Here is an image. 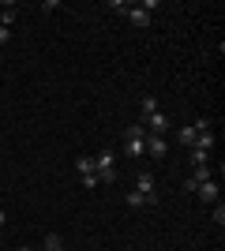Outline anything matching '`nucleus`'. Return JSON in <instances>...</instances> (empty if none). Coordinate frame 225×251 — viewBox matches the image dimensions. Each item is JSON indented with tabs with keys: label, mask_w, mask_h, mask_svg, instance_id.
<instances>
[{
	"label": "nucleus",
	"mask_w": 225,
	"mask_h": 251,
	"mask_svg": "<svg viewBox=\"0 0 225 251\" xmlns=\"http://www.w3.org/2000/svg\"><path fill=\"white\" fill-rule=\"evenodd\" d=\"M128 19H131V23H135V26L143 30V26H150V11L143 8V4H131V8H128Z\"/></svg>",
	"instance_id": "obj_4"
},
{
	"label": "nucleus",
	"mask_w": 225,
	"mask_h": 251,
	"mask_svg": "<svg viewBox=\"0 0 225 251\" xmlns=\"http://www.w3.org/2000/svg\"><path fill=\"white\" fill-rule=\"evenodd\" d=\"M60 244H64V240H60V236H56V232H49V236H45V251H53V248H60Z\"/></svg>",
	"instance_id": "obj_18"
},
{
	"label": "nucleus",
	"mask_w": 225,
	"mask_h": 251,
	"mask_svg": "<svg viewBox=\"0 0 225 251\" xmlns=\"http://www.w3.org/2000/svg\"><path fill=\"white\" fill-rule=\"evenodd\" d=\"M143 127H147L150 135H165V131H169V116L165 113H154V116H147V120H139Z\"/></svg>",
	"instance_id": "obj_2"
},
{
	"label": "nucleus",
	"mask_w": 225,
	"mask_h": 251,
	"mask_svg": "<svg viewBox=\"0 0 225 251\" xmlns=\"http://www.w3.org/2000/svg\"><path fill=\"white\" fill-rule=\"evenodd\" d=\"M128 206H147V195H143V191H128Z\"/></svg>",
	"instance_id": "obj_13"
},
{
	"label": "nucleus",
	"mask_w": 225,
	"mask_h": 251,
	"mask_svg": "<svg viewBox=\"0 0 225 251\" xmlns=\"http://www.w3.org/2000/svg\"><path fill=\"white\" fill-rule=\"evenodd\" d=\"M195 139H199L195 127H180V131H176V143H180V147H195Z\"/></svg>",
	"instance_id": "obj_8"
},
{
	"label": "nucleus",
	"mask_w": 225,
	"mask_h": 251,
	"mask_svg": "<svg viewBox=\"0 0 225 251\" xmlns=\"http://www.w3.org/2000/svg\"><path fill=\"white\" fill-rule=\"evenodd\" d=\"M11 42V34H8V26H0V45H8Z\"/></svg>",
	"instance_id": "obj_20"
},
{
	"label": "nucleus",
	"mask_w": 225,
	"mask_h": 251,
	"mask_svg": "<svg viewBox=\"0 0 225 251\" xmlns=\"http://www.w3.org/2000/svg\"><path fill=\"white\" fill-rule=\"evenodd\" d=\"M15 251H34V248H15Z\"/></svg>",
	"instance_id": "obj_23"
},
{
	"label": "nucleus",
	"mask_w": 225,
	"mask_h": 251,
	"mask_svg": "<svg viewBox=\"0 0 225 251\" xmlns=\"http://www.w3.org/2000/svg\"><path fill=\"white\" fill-rule=\"evenodd\" d=\"M143 139H147V135H143ZM143 139L139 135H128V139H124V154H128V157H143V154H147Z\"/></svg>",
	"instance_id": "obj_5"
},
{
	"label": "nucleus",
	"mask_w": 225,
	"mask_h": 251,
	"mask_svg": "<svg viewBox=\"0 0 225 251\" xmlns=\"http://www.w3.org/2000/svg\"><path fill=\"white\" fill-rule=\"evenodd\" d=\"M195 195H199L203 202H218V184H214V180H206V184L195 188Z\"/></svg>",
	"instance_id": "obj_6"
},
{
	"label": "nucleus",
	"mask_w": 225,
	"mask_h": 251,
	"mask_svg": "<svg viewBox=\"0 0 225 251\" xmlns=\"http://www.w3.org/2000/svg\"><path fill=\"white\" fill-rule=\"evenodd\" d=\"M192 127H195V131H210V120H206V116H199V120H195Z\"/></svg>",
	"instance_id": "obj_19"
},
{
	"label": "nucleus",
	"mask_w": 225,
	"mask_h": 251,
	"mask_svg": "<svg viewBox=\"0 0 225 251\" xmlns=\"http://www.w3.org/2000/svg\"><path fill=\"white\" fill-rule=\"evenodd\" d=\"M139 109H143V120H147V116H154V113H158V101H154V98H143V101H139Z\"/></svg>",
	"instance_id": "obj_10"
},
{
	"label": "nucleus",
	"mask_w": 225,
	"mask_h": 251,
	"mask_svg": "<svg viewBox=\"0 0 225 251\" xmlns=\"http://www.w3.org/2000/svg\"><path fill=\"white\" fill-rule=\"evenodd\" d=\"M11 23H15V8H4L0 11V26H11Z\"/></svg>",
	"instance_id": "obj_16"
},
{
	"label": "nucleus",
	"mask_w": 225,
	"mask_h": 251,
	"mask_svg": "<svg viewBox=\"0 0 225 251\" xmlns=\"http://www.w3.org/2000/svg\"><path fill=\"white\" fill-rule=\"evenodd\" d=\"M206 180H214L210 176V165H195V173H192V180L184 184V191H195L199 184H206Z\"/></svg>",
	"instance_id": "obj_3"
},
{
	"label": "nucleus",
	"mask_w": 225,
	"mask_h": 251,
	"mask_svg": "<svg viewBox=\"0 0 225 251\" xmlns=\"http://www.w3.org/2000/svg\"><path fill=\"white\" fill-rule=\"evenodd\" d=\"M135 191H143V195H150V191H154V173H147V169H143L139 176H135Z\"/></svg>",
	"instance_id": "obj_7"
},
{
	"label": "nucleus",
	"mask_w": 225,
	"mask_h": 251,
	"mask_svg": "<svg viewBox=\"0 0 225 251\" xmlns=\"http://www.w3.org/2000/svg\"><path fill=\"white\" fill-rule=\"evenodd\" d=\"M98 184H117V169H98Z\"/></svg>",
	"instance_id": "obj_11"
},
{
	"label": "nucleus",
	"mask_w": 225,
	"mask_h": 251,
	"mask_svg": "<svg viewBox=\"0 0 225 251\" xmlns=\"http://www.w3.org/2000/svg\"><path fill=\"white\" fill-rule=\"evenodd\" d=\"M79 184H83L86 191H94L98 188V176H94V173H86V176H79Z\"/></svg>",
	"instance_id": "obj_17"
},
{
	"label": "nucleus",
	"mask_w": 225,
	"mask_h": 251,
	"mask_svg": "<svg viewBox=\"0 0 225 251\" xmlns=\"http://www.w3.org/2000/svg\"><path fill=\"white\" fill-rule=\"evenodd\" d=\"M195 147H199V150H210V147H214V131H199Z\"/></svg>",
	"instance_id": "obj_12"
},
{
	"label": "nucleus",
	"mask_w": 225,
	"mask_h": 251,
	"mask_svg": "<svg viewBox=\"0 0 225 251\" xmlns=\"http://www.w3.org/2000/svg\"><path fill=\"white\" fill-rule=\"evenodd\" d=\"M0 225H8V214H4V210H0Z\"/></svg>",
	"instance_id": "obj_21"
},
{
	"label": "nucleus",
	"mask_w": 225,
	"mask_h": 251,
	"mask_svg": "<svg viewBox=\"0 0 225 251\" xmlns=\"http://www.w3.org/2000/svg\"><path fill=\"white\" fill-rule=\"evenodd\" d=\"M206 154H210V150H199V147H192V165H206Z\"/></svg>",
	"instance_id": "obj_14"
},
{
	"label": "nucleus",
	"mask_w": 225,
	"mask_h": 251,
	"mask_svg": "<svg viewBox=\"0 0 225 251\" xmlns=\"http://www.w3.org/2000/svg\"><path fill=\"white\" fill-rule=\"evenodd\" d=\"M75 169H79V176H86V173H94V157H75Z\"/></svg>",
	"instance_id": "obj_9"
},
{
	"label": "nucleus",
	"mask_w": 225,
	"mask_h": 251,
	"mask_svg": "<svg viewBox=\"0 0 225 251\" xmlns=\"http://www.w3.org/2000/svg\"><path fill=\"white\" fill-rule=\"evenodd\" d=\"M53 251H68V248H64V244H60V248H53Z\"/></svg>",
	"instance_id": "obj_22"
},
{
	"label": "nucleus",
	"mask_w": 225,
	"mask_h": 251,
	"mask_svg": "<svg viewBox=\"0 0 225 251\" xmlns=\"http://www.w3.org/2000/svg\"><path fill=\"white\" fill-rule=\"evenodd\" d=\"M143 147H147L150 157H158V161L169 154V143H165V135H147V139H143Z\"/></svg>",
	"instance_id": "obj_1"
},
{
	"label": "nucleus",
	"mask_w": 225,
	"mask_h": 251,
	"mask_svg": "<svg viewBox=\"0 0 225 251\" xmlns=\"http://www.w3.org/2000/svg\"><path fill=\"white\" fill-rule=\"evenodd\" d=\"M210 221H214V225H225V206H222V202H214V214H210Z\"/></svg>",
	"instance_id": "obj_15"
}]
</instances>
